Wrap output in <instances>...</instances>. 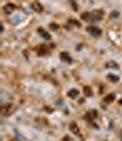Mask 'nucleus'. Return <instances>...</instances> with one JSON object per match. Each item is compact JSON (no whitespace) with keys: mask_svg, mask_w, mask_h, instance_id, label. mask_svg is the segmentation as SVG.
Here are the masks:
<instances>
[{"mask_svg":"<svg viewBox=\"0 0 122 141\" xmlns=\"http://www.w3.org/2000/svg\"><path fill=\"white\" fill-rule=\"evenodd\" d=\"M87 32L93 36H100L101 35V29L98 28L97 26H88V27H87Z\"/></svg>","mask_w":122,"mask_h":141,"instance_id":"nucleus-1","label":"nucleus"},{"mask_svg":"<svg viewBox=\"0 0 122 141\" xmlns=\"http://www.w3.org/2000/svg\"><path fill=\"white\" fill-rule=\"evenodd\" d=\"M92 13V21H100L104 17V12L103 10H94Z\"/></svg>","mask_w":122,"mask_h":141,"instance_id":"nucleus-2","label":"nucleus"},{"mask_svg":"<svg viewBox=\"0 0 122 141\" xmlns=\"http://www.w3.org/2000/svg\"><path fill=\"white\" fill-rule=\"evenodd\" d=\"M97 118H98V112L95 109H90V111H88L87 114H85V121H88V122H93L94 119H97Z\"/></svg>","mask_w":122,"mask_h":141,"instance_id":"nucleus-3","label":"nucleus"},{"mask_svg":"<svg viewBox=\"0 0 122 141\" xmlns=\"http://www.w3.org/2000/svg\"><path fill=\"white\" fill-rule=\"evenodd\" d=\"M11 108H12L11 103H5V105H3V106H1V108H0L1 114H4V116H9L10 112H11Z\"/></svg>","mask_w":122,"mask_h":141,"instance_id":"nucleus-4","label":"nucleus"},{"mask_svg":"<svg viewBox=\"0 0 122 141\" xmlns=\"http://www.w3.org/2000/svg\"><path fill=\"white\" fill-rule=\"evenodd\" d=\"M60 58H61V61H64V62H66V63H71V62H72V58H71V56L69 55L67 51H62V53H60Z\"/></svg>","mask_w":122,"mask_h":141,"instance_id":"nucleus-5","label":"nucleus"},{"mask_svg":"<svg viewBox=\"0 0 122 141\" xmlns=\"http://www.w3.org/2000/svg\"><path fill=\"white\" fill-rule=\"evenodd\" d=\"M37 32L39 33V35L43 36V38H44L45 40H50V39H51V35L49 34V32H46V31H45L44 28H42V27H39Z\"/></svg>","mask_w":122,"mask_h":141,"instance_id":"nucleus-6","label":"nucleus"},{"mask_svg":"<svg viewBox=\"0 0 122 141\" xmlns=\"http://www.w3.org/2000/svg\"><path fill=\"white\" fill-rule=\"evenodd\" d=\"M49 53V48L46 45H40L39 48H38V55L39 56H44L46 54Z\"/></svg>","mask_w":122,"mask_h":141,"instance_id":"nucleus-7","label":"nucleus"},{"mask_svg":"<svg viewBox=\"0 0 122 141\" xmlns=\"http://www.w3.org/2000/svg\"><path fill=\"white\" fill-rule=\"evenodd\" d=\"M31 6H32V9L36 12H42L43 11V5H42L40 3H38V1H33Z\"/></svg>","mask_w":122,"mask_h":141,"instance_id":"nucleus-8","label":"nucleus"},{"mask_svg":"<svg viewBox=\"0 0 122 141\" xmlns=\"http://www.w3.org/2000/svg\"><path fill=\"white\" fill-rule=\"evenodd\" d=\"M15 8H16V6H15V5H13V4H12V3H9V4H6V5H5L3 10H4V12H5V13H11V12H13V10H15Z\"/></svg>","mask_w":122,"mask_h":141,"instance_id":"nucleus-9","label":"nucleus"},{"mask_svg":"<svg viewBox=\"0 0 122 141\" xmlns=\"http://www.w3.org/2000/svg\"><path fill=\"white\" fill-rule=\"evenodd\" d=\"M70 130H71L73 134H76V135L79 133V128H78V125L76 122H71V123H70Z\"/></svg>","mask_w":122,"mask_h":141,"instance_id":"nucleus-10","label":"nucleus"},{"mask_svg":"<svg viewBox=\"0 0 122 141\" xmlns=\"http://www.w3.org/2000/svg\"><path fill=\"white\" fill-rule=\"evenodd\" d=\"M78 94H79V91H78V89H71V90H69V93H67V96L71 97V99H76V97L78 96Z\"/></svg>","mask_w":122,"mask_h":141,"instance_id":"nucleus-11","label":"nucleus"},{"mask_svg":"<svg viewBox=\"0 0 122 141\" xmlns=\"http://www.w3.org/2000/svg\"><path fill=\"white\" fill-rule=\"evenodd\" d=\"M107 79H109L110 81H112V83H117L118 80H120V78H118V76H115V74H107Z\"/></svg>","mask_w":122,"mask_h":141,"instance_id":"nucleus-12","label":"nucleus"},{"mask_svg":"<svg viewBox=\"0 0 122 141\" xmlns=\"http://www.w3.org/2000/svg\"><path fill=\"white\" fill-rule=\"evenodd\" d=\"M114 100H115V95H114V94H109V95H106V96L104 97V101H105L106 103H110V102H112Z\"/></svg>","mask_w":122,"mask_h":141,"instance_id":"nucleus-13","label":"nucleus"},{"mask_svg":"<svg viewBox=\"0 0 122 141\" xmlns=\"http://www.w3.org/2000/svg\"><path fill=\"white\" fill-rule=\"evenodd\" d=\"M81 18L82 20H84V21L92 20V13H90V12H83V13L81 15Z\"/></svg>","mask_w":122,"mask_h":141,"instance_id":"nucleus-14","label":"nucleus"},{"mask_svg":"<svg viewBox=\"0 0 122 141\" xmlns=\"http://www.w3.org/2000/svg\"><path fill=\"white\" fill-rule=\"evenodd\" d=\"M106 67H107V68H118V65L115 63L114 61H109V62L106 63Z\"/></svg>","mask_w":122,"mask_h":141,"instance_id":"nucleus-15","label":"nucleus"},{"mask_svg":"<svg viewBox=\"0 0 122 141\" xmlns=\"http://www.w3.org/2000/svg\"><path fill=\"white\" fill-rule=\"evenodd\" d=\"M84 95L85 96H89V97L93 95V91H92V89L89 86H84Z\"/></svg>","mask_w":122,"mask_h":141,"instance_id":"nucleus-16","label":"nucleus"},{"mask_svg":"<svg viewBox=\"0 0 122 141\" xmlns=\"http://www.w3.org/2000/svg\"><path fill=\"white\" fill-rule=\"evenodd\" d=\"M69 23L73 24V26H77V27H81V23H79V22H78V21L73 20V18H70V20H69Z\"/></svg>","mask_w":122,"mask_h":141,"instance_id":"nucleus-17","label":"nucleus"},{"mask_svg":"<svg viewBox=\"0 0 122 141\" xmlns=\"http://www.w3.org/2000/svg\"><path fill=\"white\" fill-rule=\"evenodd\" d=\"M50 28L54 29V31H56V29H59V26L55 24V23H51V24H50Z\"/></svg>","mask_w":122,"mask_h":141,"instance_id":"nucleus-18","label":"nucleus"},{"mask_svg":"<svg viewBox=\"0 0 122 141\" xmlns=\"http://www.w3.org/2000/svg\"><path fill=\"white\" fill-rule=\"evenodd\" d=\"M118 16H120V13H118L117 11H114L111 13V17H118Z\"/></svg>","mask_w":122,"mask_h":141,"instance_id":"nucleus-19","label":"nucleus"},{"mask_svg":"<svg viewBox=\"0 0 122 141\" xmlns=\"http://www.w3.org/2000/svg\"><path fill=\"white\" fill-rule=\"evenodd\" d=\"M118 102H120V105H122V100H120Z\"/></svg>","mask_w":122,"mask_h":141,"instance_id":"nucleus-20","label":"nucleus"}]
</instances>
